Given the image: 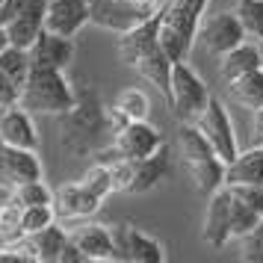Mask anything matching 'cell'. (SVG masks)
<instances>
[{"label": "cell", "instance_id": "5", "mask_svg": "<svg viewBox=\"0 0 263 263\" xmlns=\"http://www.w3.org/2000/svg\"><path fill=\"white\" fill-rule=\"evenodd\" d=\"M74 101H77V92L65 80V74L60 68H42V65L30 68L18 98L21 107L39 116H62L74 107Z\"/></svg>", "mask_w": 263, "mask_h": 263}, {"label": "cell", "instance_id": "29", "mask_svg": "<svg viewBox=\"0 0 263 263\" xmlns=\"http://www.w3.org/2000/svg\"><path fill=\"white\" fill-rule=\"evenodd\" d=\"M57 222V210L53 204H33V207H24L21 210V234L30 237V234H39L48 225Z\"/></svg>", "mask_w": 263, "mask_h": 263}, {"label": "cell", "instance_id": "25", "mask_svg": "<svg viewBox=\"0 0 263 263\" xmlns=\"http://www.w3.org/2000/svg\"><path fill=\"white\" fill-rule=\"evenodd\" d=\"M30 68H33V62H30V50L15 48V45H6V48L0 50V71L6 74L9 80H15L18 86H24Z\"/></svg>", "mask_w": 263, "mask_h": 263}, {"label": "cell", "instance_id": "21", "mask_svg": "<svg viewBox=\"0 0 263 263\" xmlns=\"http://www.w3.org/2000/svg\"><path fill=\"white\" fill-rule=\"evenodd\" d=\"M249 183H263V145H254L234 163H228L225 186H249Z\"/></svg>", "mask_w": 263, "mask_h": 263}, {"label": "cell", "instance_id": "2", "mask_svg": "<svg viewBox=\"0 0 263 263\" xmlns=\"http://www.w3.org/2000/svg\"><path fill=\"white\" fill-rule=\"evenodd\" d=\"M57 119H60V145L74 157H92L95 151H101V139L112 133L109 109H104L98 92L89 86L77 92L74 107Z\"/></svg>", "mask_w": 263, "mask_h": 263}, {"label": "cell", "instance_id": "14", "mask_svg": "<svg viewBox=\"0 0 263 263\" xmlns=\"http://www.w3.org/2000/svg\"><path fill=\"white\" fill-rule=\"evenodd\" d=\"M42 178V160L30 148H15L0 139V183L3 186H18L24 180Z\"/></svg>", "mask_w": 263, "mask_h": 263}, {"label": "cell", "instance_id": "8", "mask_svg": "<svg viewBox=\"0 0 263 263\" xmlns=\"http://www.w3.org/2000/svg\"><path fill=\"white\" fill-rule=\"evenodd\" d=\"M198 127L204 130V136L210 139L213 151L225 163H234L239 157V145H237V133H234V124H231V116H228L225 104L219 98H210L207 109L201 112V119L195 121Z\"/></svg>", "mask_w": 263, "mask_h": 263}, {"label": "cell", "instance_id": "32", "mask_svg": "<svg viewBox=\"0 0 263 263\" xmlns=\"http://www.w3.org/2000/svg\"><path fill=\"white\" fill-rule=\"evenodd\" d=\"M15 198L21 207H33V204H53V190H50L45 180H24L15 186Z\"/></svg>", "mask_w": 263, "mask_h": 263}, {"label": "cell", "instance_id": "13", "mask_svg": "<svg viewBox=\"0 0 263 263\" xmlns=\"http://www.w3.org/2000/svg\"><path fill=\"white\" fill-rule=\"evenodd\" d=\"M112 145H116L119 154L127 157V160H145V157L157 154V151L163 148V133L157 130L154 124H148V119L130 121V124H124V127L112 136Z\"/></svg>", "mask_w": 263, "mask_h": 263}, {"label": "cell", "instance_id": "28", "mask_svg": "<svg viewBox=\"0 0 263 263\" xmlns=\"http://www.w3.org/2000/svg\"><path fill=\"white\" fill-rule=\"evenodd\" d=\"M237 18L249 39H263V0H237Z\"/></svg>", "mask_w": 263, "mask_h": 263}, {"label": "cell", "instance_id": "4", "mask_svg": "<svg viewBox=\"0 0 263 263\" xmlns=\"http://www.w3.org/2000/svg\"><path fill=\"white\" fill-rule=\"evenodd\" d=\"M207 0H163L160 3V42L172 62L190 57L201 30V15Z\"/></svg>", "mask_w": 263, "mask_h": 263}, {"label": "cell", "instance_id": "35", "mask_svg": "<svg viewBox=\"0 0 263 263\" xmlns=\"http://www.w3.org/2000/svg\"><path fill=\"white\" fill-rule=\"evenodd\" d=\"M231 192L242 198L246 204H251L257 213L263 216V183H249V186H231Z\"/></svg>", "mask_w": 263, "mask_h": 263}, {"label": "cell", "instance_id": "20", "mask_svg": "<svg viewBox=\"0 0 263 263\" xmlns=\"http://www.w3.org/2000/svg\"><path fill=\"white\" fill-rule=\"evenodd\" d=\"M65 242H68V234L57 222L48 225L45 231H39V234L24 237V246L30 249V254H33L36 263H60V254L65 249Z\"/></svg>", "mask_w": 263, "mask_h": 263}, {"label": "cell", "instance_id": "34", "mask_svg": "<svg viewBox=\"0 0 263 263\" xmlns=\"http://www.w3.org/2000/svg\"><path fill=\"white\" fill-rule=\"evenodd\" d=\"M239 257L246 263H263V219L239 239Z\"/></svg>", "mask_w": 263, "mask_h": 263}, {"label": "cell", "instance_id": "38", "mask_svg": "<svg viewBox=\"0 0 263 263\" xmlns=\"http://www.w3.org/2000/svg\"><path fill=\"white\" fill-rule=\"evenodd\" d=\"M12 195H15V192H12V186H3V183H0V207H3V204L9 201Z\"/></svg>", "mask_w": 263, "mask_h": 263}, {"label": "cell", "instance_id": "31", "mask_svg": "<svg viewBox=\"0 0 263 263\" xmlns=\"http://www.w3.org/2000/svg\"><path fill=\"white\" fill-rule=\"evenodd\" d=\"M21 204L18 198H9V201L0 207V242H15V239H21Z\"/></svg>", "mask_w": 263, "mask_h": 263}, {"label": "cell", "instance_id": "36", "mask_svg": "<svg viewBox=\"0 0 263 263\" xmlns=\"http://www.w3.org/2000/svg\"><path fill=\"white\" fill-rule=\"evenodd\" d=\"M18 98H21V86L15 83V80H9L6 74L0 71V109L18 104Z\"/></svg>", "mask_w": 263, "mask_h": 263}, {"label": "cell", "instance_id": "37", "mask_svg": "<svg viewBox=\"0 0 263 263\" xmlns=\"http://www.w3.org/2000/svg\"><path fill=\"white\" fill-rule=\"evenodd\" d=\"M60 263H89V257H86L83 249L68 237V242H65V249H62V254H60Z\"/></svg>", "mask_w": 263, "mask_h": 263}, {"label": "cell", "instance_id": "15", "mask_svg": "<svg viewBox=\"0 0 263 263\" xmlns=\"http://www.w3.org/2000/svg\"><path fill=\"white\" fill-rule=\"evenodd\" d=\"M89 24V0H50L45 12V30L74 39Z\"/></svg>", "mask_w": 263, "mask_h": 263}, {"label": "cell", "instance_id": "11", "mask_svg": "<svg viewBox=\"0 0 263 263\" xmlns=\"http://www.w3.org/2000/svg\"><path fill=\"white\" fill-rule=\"evenodd\" d=\"M231 186H219L207 195V213H204V242L213 249H225L231 242Z\"/></svg>", "mask_w": 263, "mask_h": 263}, {"label": "cell", "instance_id": "1", "mask_svg": "<svg viewBox=\"0 0 263 263\" xmlns=\"http://www.w3.org/2000/svg\"><path fill=\"white\" fill-rule=\"evenodd\" d=\"M119 57L124 65H130L136 74H142L151 86L160 89V95L168 101L172 95V57L160 42V9L148 21L133 27L119 36Z\"/></svg>", "mask_w": 263, "mask_h": 263}, {"label": "cell", "instance_id": "6", "mask_svg": "<svg viewBox=\"0 0 263 263\" xmlns=\"http://www.w3.org/2000/svg\"><path fill=\"white\" fill-rule=\"evenodd\" d=\"M210 92L198 74L192 71L186 60L172 65V95H168V107L180 121H198L201 112L210 104Z\"/></svg>", "mask_w": 263, "mask_h": 263}, {"label": "cell", "instance_id": "41", "mask_svg": "<svg viewBox=\"0 0 263 263\" xmlns=\"http://www.w3.org/2000/svg\"><path fill=\"white\" fill-rule=\"evenodd\" d=\"M0 9H3V0H0Z\"/></svg>", "mask_w": 263, "mask_h": 263}, {"label": "cell", "instance_id": "9", "mask_svg": "<svg viewBox=\"0 0 263 263\" xmlns=\"http://www.w3.org/2000/svg\"><path fill=\"white\" fill-rule=\"evenodd\" d=\"M101 204H104V198H98L83 180L62 183L53 192V210H57V219H62V222H86L89 216L101 210Z\"/></svg>", "mask_w": 263, "mask_h": 263}, {"label": "cell", "instance_id": "17", "mask_svg": "<svg viewBox=\"0 0 263 263\" xmlns=\"http://www.w3.org/2000/svg\"><path fill=\"white\" fill-rule=\"evenodd\" d=\"M0 139L15 148H30L39 151V130L33 124V112L21 104H12L0 112Z\"/></svg>", "mask_w": 263, "mask_h": 263}, {"label": "cell", "instance_id": "22", "mask_svg": "<svg viewBox=\"0 0 263 263\" xmlns=\"http://www.w3.org/2000/svg\"><path fill=\"white\" fill-rule=\"evenodd\" d=\"M254 68H263L257 42H242V45H237L234 50H228L225 57H222V65H219L225 83H231V80H237V77H242V74L254 71Z\"/></svg>", "mask_w": 263, "mask_h": 263}, {"label": "cell", "instance_id": "39", "mask_svg": "<svg viewBox=\"0 0 263 263\" xmlns=\"http://www.w3.org/2000/svg\"><path fill=\"white\" fill-rule=\"evenodd\" d=\"M6 45H9V36H6V27L0 24V50L6 48Z\"/></svg>", "mask_w": 263, "mask_h": 263}, {"label": "cell", "instance_id": "18", "mask_svg": "<svg viewBox=\"0 0 263 263\" xmlns=\"http://www.w3.org/2000/svg\"><path fill=\"white\" fill-rule=\"evenodd\" d=\"M71 60H74V42L68 36L50 33V30H42L36 45L30 48V62L42 65V68H60V71H65L71 65Z\"/></svg>", "mask_w": 263, "mask_h": 263}, {"label": "cell", "instance_id": "3", "mask_svg": "<svg viewBox=\"0 0 263 263\" xmlns=\"http://www.w3.org/2000/svg\"><path fill=\"white\" fill-rule=\"evenodd\" d=\"M178 148H180V157H183L186 168H190L192 180H195V186H198V192L210 195L219 186H225L228 163L213 151L210 139L204 136V130L195 121H180Z\"/></svg>", "mask_w": 263, "mask_h": 263}, {"label": "cell", "instance_id": "23", "mask_svg": "<svg viewBox=\"0 0 263 263\" xmlns=\"http://www.w3.org/2000/svg\"><path fill=\"white\" fill-rule=\"evenodd\" d=\"M231 95L237 98V104H242L246 109H263V68L242 74L237 80H231Z\"/></svg>", "mask_w": 263, "mask_h": 263}, {"label": "cell", "instance_id": "40", "mask_svg": "<svg viewBox=\"0 0 263 263\" xmlns=\"http://www.w3.org/2000/svg\"><path fill=\"white\" fill-rule=\"evenodd\" d=\"M257 50H260V65H263V39H257Z\"/></svg>", "mask_w": 263, "mask_h": 263}, {"label": "cell", "instance_id": "12", "mask_svg": "<svg viewBox=\"0 0 263 263\" xmlns=\"http://www.w3.org/2000/svg\"><path fill=\"white\" fill-rule=\"evenodd\" d=\"M198 39L204 42L207 53L225 57L228 50H234L237 45H242L249 36H246V30L239 24L237 12H219L198 30Z\"/></svg>", "mask_w": 263, "mask_h": 263}, {"label": "cell", "instance_id": "16", "mask_svg": "<svg viewBox=\"0 0 263 263\" xmlns=\"http://www.w3.org/2000/svg\"><path fill=\"white\" fill-rule=\"evenodd\" d=\"M68 237L83 249V254L89 257V263H112V260H119L116 239H112V228L95 225V222H83V225L74 228Z\"/></svg>", "mask_w": 263, "mask_h": 263}, {"label": "cell", "instance_id": "26", "mask_svg": "<svg viewBox=\"0 0 263 263\" xmlns=\"http://www.w3.org/2000/svg\"><path fill=\"white\" fill-rule=\"evenodd\" d=\"M112 109L127 121H145L148 112H151V101H148V95H145L142 89H124V92L116 98Z\"/></svg>", "mask_w": 263, "mask_h": 263}, {"label": "cell", "instance_id": "7", "mask_svg": "<svg viewBox=\"0 0 263 263\" xmlns=\"http://www.w3.org/2000/svg\"><path fill=\"white\" fill-rule=\"evenodd\" d=\"M157 9L160 6H136L130 0H89V24L121 36L148 21Z\"/></svg>", "mask_w": 263, "mask_h": 263}, {"label": "cell", "instance_id": "30", "mask_svg": "<svg viewBox=\"0 0 263 263\" xmlns=\"http://www.w3.org/2000/svg\"><path fill=\"white\" fill-rule=\"evenodd\" d=\"M50 0H3V9H0V24H9L18 15H27V18H39L45 21V12H48Z\"/></svg>", "mask_w": 263, "mask_h": 263}, {"label": "cell", "instance_id": "10", "mask_svg": "<svg viewBox=\"0 0 263 263\" xmlns=\"http://www.w3.org/2000/svg\"><path fill=\"white\" fill-rule=\"evenodd\" d=\"M112 239H116L119 260H124V263H163L166 260V249L154 237L142 234L139 228H133V225L112 228Z\"/></svg>", "mask_w": 263, "mask_h": 263}, {"label": "cell", "instance_id": "19", "mask_svg": "<svg viewBox=\"0 0 263 263\" xmlns=\"http://www.w3.org/2000/svg\"><path fill=\"white\" fill-rule=\"evenodd\" d=\"M172 172V160H168L166 145L157 151V154L145 157V160H133V183L130 192L133 195H142V192H151L157 183H163Z\"/></svg>", "mask_w": 263, "mask_h": 263}, {"label": "cell", "instance_id": "27", "mask_svg": "<svg viewBox=\"0 0 263 263\" xmlns=\"http://www.w3.org/2000/svg\"><path fill=\"white\" fill-rule=\"evenodd\" d=\"M260 219L263 216L257 213L251 204H246L242 198L234 195V204H231V242H234V239H242L251 228H257Z\"/></svg>", "mask_w": 263, "mask_h": 263}, {"label": "cell", "instance_id": "24", "mask_svg": "<svg viewBox=\"0 0 263 263\" xmlns=\"http://www.w3.org/2000/svg\"><path fill=\"white\" fill-rule=\"evenodd\" d=\"M6 27V36H9V45H15V48H24L30 50L33 45H36L39 33L45 30V21H39V18H27V15H18V18H12Z\"/></svg>", "mask_w": 263, "mask_h": 263}, {"label": "cell", "instance_id": "33", "mask_svg": "<svg viewBox=\"0 0 263 263\" xmlns=\"http://www.w3.org/2000/svg\"><path fill=\"white\" fill-rule=\"evenodd\" d=\"M80 180H83L86 186L95 192L98 198H107V195H112V192H116V190H112V175H109L107 163H98V160H95V166L89 168Z\"/></svg>", "mask_w": 263, "mask_h": 263}]
</instances>
